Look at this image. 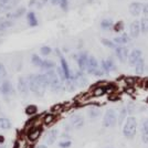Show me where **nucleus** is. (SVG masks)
<instances>
[{
	"label": "nucleus",
	"instance_id": "36",
	"mask_svg": "<svg viewBox=\"0 0 148 148\" xmlns=\"http://www.w3.org/2000/svg\"><path fill=\"white\" fill-rule=\"evenodd\" d=\"M11 1H12V0H0V9L3 10V9H5Z\"/></svg>",
	"mask_w": 148,
	"mask_h": 148
},
{
	"label": "nucleus",
	"instance_id": "10",
	"mask_svg": "<svg viewBox=\"0 0 148 148\" xmlns=\"http://www.w3.org/2000/svg\"><path fill=\"white\" fill-rule=\"evenodd\" d=\"M142 56H143V53H142V51H140V50H138V49L133 50L130 54H128V60H130V65H133V66H134L136 63L142 59Z\"/></svg>",
	"mask_w": 148,
	"mask_h": 148
},
{
	"label": "nucleus",
	"instance_id": "32",
	"mask_svg": "<svg viewBox=\"0 0 148 148\" xmlns=\"http://www.w3.org/2000/svg\"><path fill=\"white\" fill-rule=\"evenodd\" d=\"M72 145V142L69 140V139H65V140H62V142L59 143V147L60 148H70Z\"/></svg>",
	"mask_w": 148,
	"mask_h": 148
},
{
	"label": "nucleus",
	"instance_id": "44",
	"mask_svg": "<svg viewBox=\"0 0 148 148\" xmlns=\"http://www.w3.org/2000/svg\"><path fill=\"white\" fill-rule=\"evenodd\" d=\"M34 148H48V147H47V145H44V144H40V145L36 146Z\"/></svg>",
	"mask_w": 148,
	"mask_h": 148
},
{
	"label": "nucleus",
	"instance_id": "11",
	"mask_svg": "<svg viewBox=\"0 0 148 148\" xmlns=\"http://www.w3.org/2000/svg\"><path fill=\"white\" fill-rule=\"evenodd\" d=\"M76 60H77V64H79V68H80L81 71H86L87 61H88V56H87L86 52L81 53Z\"/></svg>",
	"mask_w": 148,
	"mask_h": 148
},
{
	"label": "nucleus",
	"instance_id": "27",
	"mask_svg": "<svg viewBox=\"0 0 148 148\" xmlns=\"http://www.w3.org/2000/svg\"><path fill=\"white\" fill-rule=\"evenodd\" d=\"M37 111H38V108L36 105H29V106H27V108H25V114L32 116V115H34V114L37 113Z\"/></svg>",
	"mask_w": 148,
	"mask_h": 148
},
{
	"label": "nucleus",
	"instance_id": "6",
	"mask_svg": "<svg viewBox=\"0 0 148 148\" xmlns=\"http://www.w3.org/2000/svg\"><path fill=\"white\" fill-rule=\"evenodd\" d=\"M70 126L74 130H80L84 126V118L81 114H74L70 118Z\"/></svg>",
	"mask_w": 148,
	"mask_h": 148
},
{
	"label": "nucleus",
	"instance_id": "30",
	"mask_svg": "<svg viewBox=\"0 0 148 148\" xmlns=\"http://www.w3.org/2000/svg\"><path fill=\"white\" fill-rule=\"evenodd\" d=\"M6 75H7L6 68H5V65L2 63H0V84L2 83V81H5Z\"/></svg>",
	"mask_w": 148,
	"mask_h": 148
},
{
	"label": "nucleus",
	"instance_id": "31",
	"mask_svg": "<svg viewBox=\"0 0 148 148\" xmlns=\"http://www.w3.org/2000/svg\"><path fill=\"white\" fill-rule=\"evenodd\" d=\"M13 25V21L11 20H9V21H2V22H0V30H5L7 28H9V27H12Z\"/></svg>",
	"mask_w": 148,
	"mask_h": 148
},
{
	"label": "nucleus",
	"instance_id": "17",
	"mask_svg": "<svg viewBox=\"0 0 148 148\" xmlns=\"http://www.w3.org/2000/svg\"><path fill=\"white\" fill-rule=\"evenodd\" d=\"M142 140L144 144H148V118L143 123L142 126Z\"/></svg>",
	"mask_w": 148,
	"mask_h": 148
},
{
	"label": "nucleus",
	"instance_id": "34",
	"mask_svg": "<svg viewBox=\"0 0 148 148\" xmlns=\"http://www.w3.org/2000/svg\"><path fill=\"white\" fill-rule=\"evenodd\" d=\"M126 115H127V110L125 107H123L122 111H121V115H119V123H122L123 121L126 119V117H127Z\"/></svg>",
	"mask_w": 148,
	"mask_h": 148
},
{
	"label": "nucleus",
	"instance_id": "40",
	"mask_svg": "<svg viewBox=\"0 0 148 148\" xmlns=\"http://www.w3.org/2000/svg\"><path fill=\"white\" fill-rule=\"evenodd\" d=\"M103 43L106 44L107 47H112V48H114L115 47V44H114V42H110V41H107V40H103Z\"/></svg>",
	"mask_w": 148,
	"mask_h": 148
},
{
	"label": "nucleus",
	"instance_id": "2",
	"mask_svg": "<svg viewBox=\"0 0 148 148\" xmlns=\"http://www.w3.org/2000/svg\"><path fill=\"white\" fill-rule=\"evenodd\" d=\"M27 82H28L29 91H31L34 95H37L39 97L43 96L44 92H45V88H43V87L38 83V81L36 80L34 74H30V75L27 77Z\"/></svg>",
	"mask_w": 148,
	"mask_h": 148
},
{
	"label": "nucleus",
	"instance_id": "7",
	"mask_svg": "<svg viewBox=\"0 0 148 148\" xmlns=\"http://www.w3.org/2000/svg\"><path fill=\"white\" fill-rule=\"evenodd\" d=\"M18 91L22 96H27L29 93V86H28V82L27 79L23 76H20L18 80Z\"/></svg>",
	"mask_w": 148,
	"mask_h": 148
},
{
	"label": "nucleus",
	"instance_id": "45",
	"mask_svg": "<svg viewBox=\"0 0 148 148\" xmlns=\"http://www.w3.org/2000/svg\"><path fill=\"white\" fill-rule=\"evenodd\" d=\"M5 143V138H3V136H0V145L1 144H3Z\"/></svg>",
	"mask_w": 148,
	"mask_h": 148
},
{
	"label": "nucleus",
	"instance_id": "41",
	"mask_svg": "<svg viewBox=\"0 0 148 148\" xmlns=\"http://www.w3.org/2000/svg\"><path fill=\"white\" fill-rule=\"evenodd\" d=\"M104 71H103V70H97V71H96V72H95V74H94V75H96V76H103V75H104Z\"/></svg>",
	"mask_w": 148,
	"mask_h": 148
},
{
	"label": "nucleus",
	"instance_id": "43",
	"mask_svg": "<svg viewBox=\"0 0 148 148\" xmlns=\"http://www.w3.org/2000/svg\"><path fill=\"white\" fill-rule=\"evenodd\" d=\"M51 3L53 6H56V5H60V0H51Z\"/></svg>",
	"mask_w": 148,
	"mask_h": 148
},
{
	"label": "nucleus",
	"instance_id": "13",
	"mask_svg": "<svg viewBox=\"0 0 148 148\" xmlns=\"http://www.w3.org/2000/svg\"><path fill=\"white\" fill-rule=\"evenodd\" d=\"M116 56H117L118 60L121 62H125L127 60V56H128V50H127V48L117 47L116 48Z\"/></svg>",
	"mask_w": 148,
	"mask_h": 148
},
{
	"label": "nucleus",
	"instance_id": "23",
	"mask_svg": "<svg viewBox=\"0 0 148 148\" xmlns=\"http://www.w3.org/2000/svg\"><path fill=\"white\" fill-rule=\"evenodd\" d=\"M27 19H28V22H29V25L31 27H36L38 25V19L36 17V13L30 11V12H28L27 14Z\"/></svg>",
	"mask_w": 148,
	"mask_h": 148
},
{
	"label": "nucleus",
	"instance_id": "29",
	"mask_svg": "<svg viewBox=\"0 0 148 148\" xmlns=\"http://www.w3.org/2000/svg\"><path fill=\"white\" fill-rule=\"evenodd\" d=\"M88 115H90L91 118H96L99 115V110L97 107H92V108H90V111H88Z\"/></svg>",
	"mask_w": 148,
	"mask_h": 148
},
{
	"label": "nucleus",
	"instance_id": "19",
	"mask_svg": "<svg viewBox=\"0 0 148 148\" xmlns=\"http://www.w3.org/2000/svg\"><path fill=\"white\" fill-rule=\"evenodd\" d=\"M25 12V8H19L17 9L16 11H13V12H9L7 14V18L9 19H17V18H20L21 16H23Z\"/></svg>",
	"mask_w": 148,
	"mask_h": 148
},
{
	"label": "nucleus",
	"instance_id": "14",
	"mask_svg": "<svg viewBox=\"0 0 148 148\" xmlns=\"http://www.w3.org/2000/svg\"><path fill=\"white\" fill-rule=\"evenodd\" d=\"M143 10V6L140 2H132L130 6V12L132 16L134 17H137L139 13L142 12Z\"/></svg>",
	"mask_w": 148,
	"mask_h": 148
},
{
	"label": "nucleus",
	"instance_id": "3",
	"mask_svg": "<svg viewBox=\"0 0 148 148\" xmlns=\"http://www.w3.org/2000/svg\"><path fill=\"white\" fill-rule=\"evenodd\" d=\"M45 75L49 80V86L51 87V90L53 92H60L62 88V83L58 76V74L53 70H50V71H47Z\"/></svg>",
	"mask_w": 148,
	"mask_h": 148
},
{
	"label": "nucleus",
	"instance_id": "4",
	"mask_svg": "<svg viewBox=\"0 0 148 148\" xmlns=\"http://www.w3.org/2000/svg\"><path fill=\"white\" fill-rule=\"evenodd\" d=\"M116 124V113L113 108H110L105 112L104 118H103V126L104 127H113Z\"/></svg>",
	"mask_w": 148,
	"mask_h": 148
},
{
	"label": "nucleus",
	"instance_id": "22",
	"mask_svg": "<svg viewBox=\"0 0 148 148\" xmlns=\"http://www.w3.org/2000/svg\"><path fill=\"white\" fill-rule=\"evenodd\" d=\"M48 1H49V0H30L29 6L36 7L38 9H41V8H43V7L48 3Z\"/></svg>",
	"mask_w": 148,
	"mask_h": 148
},
{
	"label": "nucleus",
	"instance_id": "25",
	"mask_svg": "<svg viewBox=\"0 0 148 148\" xmlns=\"http://www.w3.org/2000/svg\"><path fill=\"white\" fill-rule=\"evenodd\" d=\"M54 65H56V64H54V62L50 61V60H43L40 68L45 70V71H50V70H53Z\"/></svg>",
	"mask_w": 148,
	"mask_h": 148
},
{
	"label": "nucleus",
	"instance_id": "21",
	"mask_svg": "<svg viewBox=\"0 0 148 148\" xmlns=\"http://www.w3.org/2000/svg\"><path fill=\"white\" fill-rule=\"evenodd\" d=\"M12 127L11 122L6 117H0V130H8Z\"/></svg>",
	"mask_w": 148,
	"mask_h": 148
},
{
	"label": "nucleus",
	"instance_id": "1",
	"mask_svg": "<svg viewBox=\"0 0 148 148\" xmlns=\"http://www.w3.org/2000/svg\"><path fill=\"white\" fill-rule=\"evenodd\" d=\"M136 130H137V121L134 116H128L125 119V123L123 126V135L125 138L132 139L136 135Z\"/></svg>",
	"mask_w": 148,
	"mask_h": 148
},
{
	"label": "nucleus",
	"instance_id": "18",
	"mask_svg": "<svg viewBox=\"0 0 148 148\" xmlns=\"http://www.w3.org/2000/svg\"><path fill=\"white\" fill-rule=\"evenodd\" d=\"M130 41V38L128 34H126V33H124L122 36H119V37H116L114 39V44H126L128 43Z\"/></svg>",
	"mask_w": 148,
	"mask_h": 148
},
{
	"label": "nucleus",
	"instance_id": "16",
	"mask_svg": "<svg viewBox=\"0 0 148 148\" xmlns=\"http://www.w3.org/2000/svg\"><path fill=\"white\" fill-rule=\"evenodd\" d=\"M130 36L133 38H137L140 33V25L138 21H133L130 23Z\"/></svg>",
	"mask_w": 148,
	"mask_h": 148
},
{
	"label": "nucleus",
	"instance_id": "9",
	"mask_svg": "<svg viewBox=\"0 0 148 148\" xmlns=\"http://www.w3.org/2000/svg\"><path fill=\"white\" fill-rule=\"evenodd\" d=\"M99 70V63L96 61V59L94 56H88V61H87L86 71L90 74H95V72Z\"/></svg>",
	"mask_w": 148,
	"mask_h": 148
},
{
	"label": "nucleus",
	"instance_id": "28",
	"mask_svg": "<svg viewBox=\"0 0 148 148\" xmlns=\"http://www.w3.org/2000/svg\"><path fill=\"white\" fill-rule=\"evenodd\" d=\"M139 25H140V31L148 32V18H143L139 22Z\"/></svg>",
	"mask_w": 148,
	"mask_h": 148
},
{
	"label": "nucleus",
	"instance_id": "26",
	"mask_svg": "<svg viewBox=\"0 0 148 148\" xmlns=\"http://www.w3.org/2000/svg\"><path fill=\"white\" fill-rule=\"evenodd\" d=\"M42 59L40 58L39 56H37V54H33V56H31V63L34 65V66H41V64H42Z\"/></svg>",
	"mask_w": 148,
	"mask_h": 148
},
{
	"label": "nucleus",
	"instance_id": "33",
	"mask_svg": "<svg viewBox=\"0 0 148 148\" xmlns=\"http://www.w3.org/2000/svg\"><path fill=\"white\" fill-rule=\"evenodd\" d=\"M40 52H41L42 56H49L50 53L52 52V50H51V48L48 47V45H44V47H42V48L40 49Z\"/></svg>",
	"mask_w": 148,
	"mask_h": 148
},
{
	"label": "nucleus",
	"instance_id": "39",
	"mask_svg": "<svg viewBox=\"0 0 148 148\" xmlns=\"http://www.w3.org/2000/svg\"><path fill=\"white\" fill-rule=\"evenodd\" d=\"M105 92V88L104 87H99L97 90H95V92H94V95H102L103 93Z\"/></svg>",
	"mask_w": 148,
	"mask_h": 148
},
{
	"label": "nucleus",
	"instance_id": "12",
	"mask_svg": "<svg viewBox=\"0 0 148 148\" xmlns=\"http://www.w3.org/2000/svg\"><path fill=\"white\" fill-rule=\"evenodd\" d=\"M60 61H61V71L63 75H64V79L68 81L70 79H72V75L70 72V69H69L68 62L65 61V59L63 56H60Z\"/></svg>",
	"mask_w": 148,
	"mask_h": 148
},
{
	"label": "nucleus",
	"instance_id": "24",
	"mask_svg": "<svg viewBox=\"0 0 148 148\" xmlns=\"http://www.w3.org/2000/svg\"><path fill=\"white\" fill-rule=\"evenodd\" d=\"M134 69H135L136 74H143L144 73V71H145V64H144L143 59H140L139 61L136 63L135 65H134Z\"/></svg>",
	"mask_w": 148,
	"mask_h": 148
},
{
	"label": "nucleus",
	"instance_id": "37",
	"mask_svg": "<svg viewBox=\"0 0 148 148\" xmlns=\"http://www.w3.org/2000/svg\"><path fill=\"white\" fill-rule=\"evenodd\" d=\"M101 25H102L103 28H105V29H107V28H110L112 25V21L111 20H104V21L101 23Z\"/></svg>",
	"mask_w": 148,
	"mask_h": 148
},
{
	"label": "nucleus",
	"instance_id": "20",
	"mask_svg": "<svg viewBox=\"0 0 148 148\" xmlns=\"http://www.w3.org/2000/svg\"><path fill=\"white\" fill-rule=\"evenodd\" d=\"M41 133H42V130H41V128L32 130L30 133H29V135H28L29 140H30V142H34V140H37L38 138L40 137V135H41Z\"/></svg>",
	"mask_w": 148,
	"mask_h": 148
},
{
	"label": "nucleus",
	"instance_id": "42",
	"mask_svg": "<svg viewBox=\"0 0 148 148\" xmlns=\"http://www.w3.org/2000/svg\"><path fill=\"white\" fill-rule=\"evenodd\" d=\"M142 11L144 13H145V14H147V16H148V3H146L145 6L143 7V10H142Z\"/></svg>",
	"mask_w": 148,
	"mask_h": 148
},
{
	"label": "nucleus",
	"instance_id": "35",
	"mask_svg": "<svg viewBox=\"0 0 148 148\" xmlns=\"http://www.w3.org/2000/svg\"><path fill=\"white\" fill-rule=\"evenodd\" d=\"M53 119H54V115H53V114H49V115H47V116L44 117V123L45 124L52 123Z\"/></svg>",
	"mask_w": 148,
	"mask_h": 148
},
{
	"label": "nucleus",
	"instance_id": "15",
	"mask_svg": "<svg viewBox=\"0 0 148 148\" xmlns=\"http://www.w3.org/2000/svg\"><path fill=\"white\" fill-rule=\"evenodd\" d=\"M116 69L115 66V63L113 62L112 59H108V60H103L102 61V70L104 72H112Z\"/></svg>",
	"mask_w": 148,
	"mask_h": 148
},
{
	"label": "nucleus",
	"instance_id": "8",
	"mask_svg": "<svg viewBox=\"0 0 148 148\" xmlns=\"http://www.w3.org/2000/svg\"><path fill=\"white\" fill-rule=\"evenodd\" d=\"M58 135H59V130H56V128L50 130L45 134V137H44L45 145H52V144H54V142H56V138H58Z\"/></svg>",
	"mask_w": 148,
	"mask_h": 148
},
{
	"label": "nucleus",
	"instance_id": "38",
	"mask_svg": "<svg viewBox=\"0 0 148 148\" xmlns=\"http://www.w3.org/2000/svg\"><path fill=\"white\" fill-rule=\"evenodd\" d=\"M60 6H61L62 9L66 10V9H68V6H69L68 0H60Z\"/></svg>",
	"mask_w": 148,
	"mask_h": 148
},
{
	"label": "nucleus",
	"instance_id": "5",
	"mask_svg": "<svg viewBox=\"0 0 148 148\" xmlns=\"http://www.w3.org/2000/svg\"><path fill=\"white\" fill-rule=\"evenodd\" d=\"M0 92L3 96H10L14 94V87L10 81L5 80L0 84Z\"/></svg>",
	"mask_w": 148,
	"mask_h": 148
}]
</instances>
